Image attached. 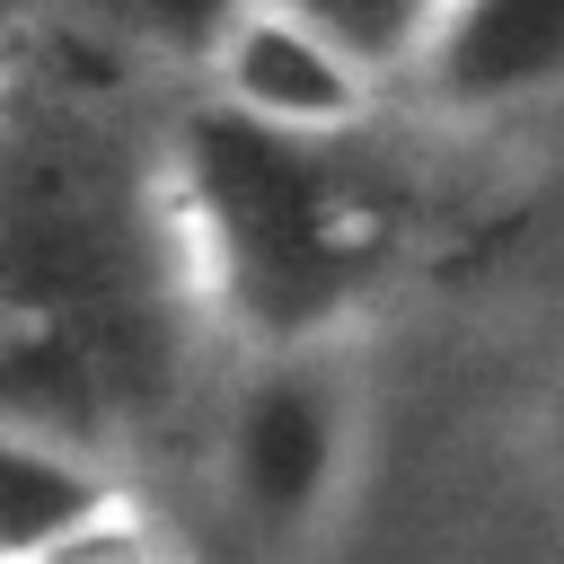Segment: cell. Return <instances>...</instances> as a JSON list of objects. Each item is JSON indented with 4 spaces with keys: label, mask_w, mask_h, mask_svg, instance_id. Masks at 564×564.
Masks as SVG:
<instances>
[{
    "label": "cell",
    "mask_w": 564,
    "mask_h": 564,
    "mask_svg": "<svg viewBox=\"0 0 564 564\" xmlns=\"http://www.w3.org/2000/svg\"><path fill=\"white\" fill-rule=\"evenodd\" d=\"M0 564H194V538L132 485L97 520H79V529H62V538H44L26 555H0Z\"/></svg>",
    "instance_id": "7"
},
{
    "label": "cell",
    "mask_w": 564,
    "mask_h": 564,
    "mask_svg": "<svg viewBox=\"0 0 564 564\" xmlns=\"http://www.w3.org/2000/svg\"><path fill=\"white\" fill-rule=\"evenodd\" d=\"M70 9H79V18H88V9H97V0H70Z\"/></svg>",
    "instance_id": "9"
},
{
    "label": "cell",
    "mask_w": 564,
    "mask_h": 564,
    "mask_svg": "<svg viewBox=\"0 0 564 564\" xmlns=\"http://www.w3.org/2000/svg\"><path fill=\"white\" fill-rule=\"evenodd\" d=\"M132 494V467L123 449L88 441V432H62V423H35V414H9V458H0V555H26L79 520H97L106 502Z\"/></svg>",
    "instance_id": "5"
},
{
    "label": "cell",
    "mask_w": 564,
    "mask_h": 564,
    "mask_svg": "<svg viewBox=\"0 0 564 564\" xmlns=\"http://www.w3.org/2000/svg\"><path fill=\"white\" fill-rule=\"evenodd\" d=\"M291 9H308L317 26H335L388 88H405L423 70V53H432V35L449 18V0H291Z\"/></svg>",
    "instance_id": "8"
},
{
    "label": "cell",
    "mask_w": 564,
    "mask_h": 564,
    "mask_svg": "<svg viewBox=\"0 0 564 564\" xmlns=\"http://www.w3.org/2000/svg\"><path fill=\"white\" fill-rule=\"evenodd\" d=\"M88 18H106L141 62L203 79V70H212V53L229 44V26L247 18V0H97Z\"/></svg>",
    "instance_id": "6"
},
{
    "label": "cell",
    "mask_w": 564,
    "mask_h": 564,
    "mask_svg": "<svg viewBox=\"0 0 564 564\" xmlns=\"http://www.w3.org/2000/svg\"><path fill=\"white\" fill-rule=\"evenodd\" d=\"M352 432H361L352 335L238 352L203 441L220 529L256 555H300L352 476Z\"/></svg>",
    "instance_id": "2"
},
{
    "label": "cell",
    "mask_w": 564,
    "mask_h": 564,
    "mask_svg": "<svg viewBox=\"0 0 564 564\" xmlns=\"http://www.w3.org/2000/svg\"><path fill=\"white\" fill-rule=\"evenodd\" d=\"M555 449H564V423H555Z\"/></svg>",
    "instance_id": "10"
},
{
    "label": "cell",
    "mask_w": 564,
    "mask_h": 564,
    "mask_svg": "<svg viewBox=\"0 0 564 564\" xmlns=\"http://www.w3.org/2000/svg\"><path fill=\"white\" fill-rule=\"evenodd\" d=\"M432 115H520L564 88V0H449L423 70L405 79Z\"/></svg>",
    "instance_id": "4"
},
{
    "label": "cell",
    "mask_w": 564,
    "mask_h": 564,
    "mask_svg": "<svg viewBox=\"0 0 564 564\" xmlns=\"http://www.w3.org/2000/svg\"><path fill=\"white\" fill-rule=\"evenodd\" d=\"M194 88H212L282 132H326V141H361L388 97V79L291 0H247V18L229 26V44L212 53V70Z\"/></svg>",
    "instance_id": "3"
},
{
    "label": "cell",
    "mask_w": 564,
    "mask_h": 564,
    "mask_svg": "<svg viewBox=\"0 0 564 564\" xmlns=\"http://www.w3.org/2000/svg\"><path fill=\"white\" fill-rule=\"evenodd\" d=\"M150 212L185 317L229 352L352 335L397 264V212L352 141L282 132L212 88L159 123Z\"/></svg>",
    "instance_id": "1"
}]
</instances>
